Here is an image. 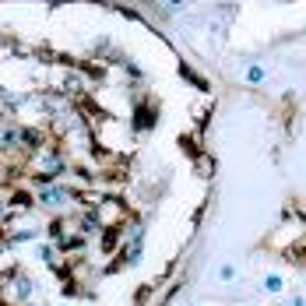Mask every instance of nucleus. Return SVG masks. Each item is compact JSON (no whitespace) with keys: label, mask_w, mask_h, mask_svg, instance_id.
<instances>
[{"label":"nucleus","mask_w":306,"mask_h":306,"mask_svg":"<svg viewBox=\"0 0 306 306\" xmlns=\"http://www.w3.org/2000/svg\"><path fill=\"white\" fill-rule=\"evenodd\" d=\"M39 201H42V204H53V208H60V204L67 201V190H60V187H42Z\"/></svg>","instance_id":"1"},{"label":"nucleus","mask_w":306,"mask_h":306,"mask_svg":"<svg viewBox=\"0 0 306 306\" xmlns=\"http://www.w3.org/2000/svg\"><path fill=\"white\" fill-rule=\"evenodd\" d=\"M215 278L229 285V282H236V278H239V271H236V264H232V260H222V264L215 268Z\"/></svg>","instance_id":"2"},{"label":"nucleus","mask_w":306,"mask_h":306,"mask_svg":"<svg viewBox=\"0 0 306 306\" xmlns=\"http://www.w3.org/2000/svg\"><path fill=\"white\" fill-rule=\"evenodd\" d=\"M260 285H264V292H271V296H282V292H285V278H282V275H264Z\"/></svg>","instance_id":"3"},{"label":"nucleus","mask_w":306,"mask_h":306,"mask_svg":"<svg viewBox=\"0 0 306 306\" xmlns=\"http://www.w3.org/2000/svg\"><path fill=\"white\" fill-rule=\"evenodd\" d=\"M243 77H246L250 84H260V81H264V67H257V64H250V67L243 71Z\"/></svg>","instance_id":"4"},{"label":"nucleus","mask_w":306,"mask_h":306,"mask_svg":"<svg viewBox=\"0 0 306 306\" xmlns=\"http://www.w3.org/2000/svg\"><path fill=\"white\" fill-rule=\"evenodd\" d=\"M162 4H165V7H183L187 0H162Z\"/></svg>","instance_id":"5"}]
</instances>
